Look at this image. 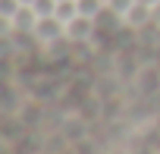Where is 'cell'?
<instances>
[{"label":"cell","mask_w":160,"mask_h":154,"mask_svg":"<svg viewBox=\"0 0 160 154\" xmlns=\"http://www.w3.org/2000/svg\"><path fill=\"white\" fill-rule=\"evenodd\" d=\"M32 10H35V16H38V19H47V16H53V13H57V0H35Z\"/></svg>","instance_id":"52a82bcc"},{"label":"cell","mask_w":160,"mask_h":154,"mask_svg":"<svg viewBox=\"0 0 160 154\" xmlns=\"http://www.w3.org/2000/svg\"><path fill=\"white\" fill-rule=\"evenodd\" d=\"M148 19H151V7H144L141 0H135V7L122 16V22H126V25H144Z\"/></svg>","instance_id":"5b68a950"},{"label":"cell","mask_w":160,"mask_h":154,"mask_svg":"<svg viewBox=\"0 0 160 154\" xmlns=\"http://www.w3.org/2000/svg\"><path fill=\"white\" fill-rule=\"evenodd\" d=\"M141 3H144V7H151V10H154V7H160V0H141Z\"/></svg>","instance_id":"30bf717a"},{"label":"cell","mask_w":160,"mask_h":154,"mask_svg":"<svg viewBox=\"0 0 160 154\" xmlns=\"http://www.w3.org/2000/svg\"><path fill=\"white\" fill-rule=\"evenodd\" d=\"M132 7H135V0H107V10H113L119 19H122V16H126Z\"/></svg>","instance_id":"ba28073f"},{"label":"cell","mask_w":160,"mask_h":154,"mask_svg":"<svg viewBox=\"0 0 160 154\" xmlns=\"http://www.w3.org/2000/svg\"><path fill=\"white\" fill-rule=\"evenodd\" d=\"M35 25H38L35 10H32L28 3H22V7L16 10V16H13V35H32V32H35Z\"/></svg>","instance_id":"7a4b0ae2"},{"label":"cell","mask_w":160,"mask_h":154,"mask_svg":"<svg viewBox=\"0 0 160 154\" xmlns=\"http://www.w3.org/2000/svg\"><path fill=\"white\" fill-rule=\"evenodd\" d=\"M32 35H35L41 44H53V41L66 38V25H63L57 16H47V19H38V25H35Z\"/></svg>","instance_id":"6da1fadb"},{"label":"cell","mask_w":160,"mask_h":154,"mask_svg":"<svg viewBox=\"0 0 160 154\" xmlns=\"http://www.w3.org/2000/svg\"><path fill=\"white\" fill-rule=\"evenodd\" d=\"M19 3H28V7H32V3H35V0H19Z\"/></svg>","instance_id":"8fae6325"},{"label":"cell","mask_w":160,"mask_h":154,"mask_svg":"<svg viewBox=\"0 0 160 154\" xmlns=\"http://www.w3.org/2000/svg\"><path fill=\"white\" fill-rule=\"evenodd\" d=\"M63 25H69L75 16H82L78 13V0H57V13H53Z\"/></svg>","instance_id":"277c9868"},{"label":"cell","mask_w":160,"mask_h":154,"mask_svg":"<svg viewBox=\"0 0 160 154\" xmlns=\"http://www.w3.org/2000/svg\"><path fill=\"white\" fill-rule=\"evenodd\" d=\"M91 35H94V19H88V16H75L66 25V38L69 41H88Z\"/></svg>","instance_id":"3957f363"},{"label":"cell","mask_w":160,"mask_h":154,"mask_svg":"<svg viewBox=\"0 0 160 154\" xmlns=\"http://www.w3.org/2000/svg\"><path fill=\"white\" fill-rule=\"evenodd\" d=\"M19 7H22L19 0H0V16H7V19H13Z\"/></svg>","instance_id":"9c48e42d"},{"label":"cell","mask_w":160,"mask_h":154,"mask_svg":"<svg viewBox=\"0 0 160 154\" xmlns=\"http://www.w3.org/2000/svg\"><path fill=\"white\" fill-rule=\"evenodd\" d=\"M104 7H107V0H78V13L88 19H98Z\"/></svg>","instance_id":"8992f818"}]
</instances>
